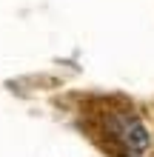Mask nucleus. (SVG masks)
Wrapping results in <instances>:
<instances>
[{"instance_id":"obj_1","label":"nucleus","mask_w":154,"mask_h":157,"mask_svg":"<svg viewBox=\"0 0 154 157\" xmlns=\"http://www.w3.org/2000/svg\"><path fill=\"white\" fill-rule=\"evenodd\" d=\"M108 132L131 157L146 154L148 146H151V132L143 123V117L134 114V112H126V109L108 114Z\"/></svg>"}]
</instances>
